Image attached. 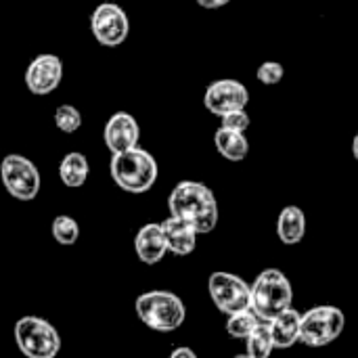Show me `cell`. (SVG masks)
Returning a JSON list of instances; mask_svg holds the SVG:
<instances>
[{
  "mask_svg": "<svg viewBox=\"0 0 358 358\" xmlns=\"http://www.w3.org/2000/svg\"><path fill=\"white\" fill-rule=\"evenodd\" d=\"M170 216L189 222L199 235L212 233L218 224V201L210 187L197 180L178 182L168 199Z\"/></svg>",
  "mask_w": 358,
  "mask_h": 358,
  "instance_id": "6da1fadb",
  "label": "cell"
},
{
  "mask_svg": "<svg viewBox=\"0 0 358 358\" xmlns=\"http://www.w3.org/2000/svg\"><path fill=\"white\" fill-rule=\"evenodd\" d=\"M109 172H111L113 182L122 191L141 195V193H147L155 185L159 168H157L155 157L149 151L136 147L126 153L113 155L109 164Z\"/></svg>",
  "mask_w": 358,
  "mask_h": 358,
  "instance_id": "7a4b0ae2",
  "label": "cell"
},
{
  "mask_svg": "<svg viewBox=\"0 0 358 358\" xmlns=\"http://www.w3.org/2000/svg\"><path fill=\"white\" fill-rule=\"evenodd\" d=\"M250 287H252L250 308L262 323H271L277 315L292 308L294 289L289 279L279 268L262 271Z\"/></svg>",
  "mask_w": 358,
  "mask_h": 358,
  "instance_id": "3957f363",
  "label": "cell"
},
{
  "mask_svg": "<svg viewBox=\"0 0 358 358\" xmlns=\"http://www.w3.org/2000/svg\"><path fill=\"white\" fill-rule=\"evenodd\" d=\"M136 315L138 319L153 331L159 334H170L176 331L185 319H187V308L185 302L166 289H155L147 292L136 298Z\"/></svg>",
  "mask_w": 358,
  "mask_h": 358,
  "instance_id": "277c9868",
  "label": "cell"
},
{
  "mask_svg": "<svg viewBox=\"0 0 358 358\" xmlns=\"http://www.w3.org/2000/svg\"><path fill=\"white\" fill-rule=\"evenodd\" d=\"M13 334L17 348L25 358H55L61 350V336L46 319L21 317Z\"/></svg>",
  "mask_w": 358,
  "mask_h": 358,
  "instance_id": "5b68a950",
  "label": "cell"
},
{
  "mask_svg": "<svg viewBox=\"0 0 358 358\" xmlns=\"http://www.w3.org/2000/svg\"><path fill=\"white\" fill-rule=\"evenodd\" d=\"M346 327V317L338 306H315L302 315L300 342L310 348H323L336 342Z\"/></svg>",
  "mask_w": 358,
  "mask_h": 358,
  "instance_id": "8992f818",
  "label": "cell"
},
{
  "mask_svg": "<svg viewBox=\"0 0 358 358\" xmlns=\"http://www.w3.org/2000/svg\"><path fill=\"white\" fill-rule=\"evenodd\" d=\"M0 178L8 195L19 201H31L40 193V172L34 162L23 155H6L0 164Z\"/></svg>",
  "mask_w": 358,
  "mask_h": 358,
  "instance_id": "52a82bcc",
  "label": "cell"
},
{
  "mask_svg": "<svg viewBox=\"0 0 358 358\" xmlns=\"http://www.w3.org/2000/svg\"><path fill=\"white\" fill-rule=\"evenodd\" d=\"M208 292L214 306L227 317L250 308L252 287L250 283H245L241 277L233 273H224V271L212 273L208 279Z\"/></svg>",
  "mask_w": 358,
  "mask_h": 358,
  "instance_id": "ba28073f",
  "label": "cell"
},
{
  "mask_svg": "<svg viewBox=\"0 0 358 358\" xmlns=\"http://www.w3.org/2000/svg\"><path fill=\"white\" fill-rule=\"evenodd\" d=\"M90 31L94 40L103 46H120L130 31V21L126 10L113 2H101L90 15Z\"/></svg>",
  "mask_w": 358,
  "mask_h": 358,
  "instance_id": "9c48e42d",
  "label": "cell"
},
{
  "mask_svg": "<svg viewBox=\"0 0 358 358\" xmlns=\"http://www.w3.org/2000/svg\"><path fill=\"white\" fill-rule=\"evenodd\" d=\"M248 103H250V90L239 80H233V78L212 82L203 94L206 109L218 117L237 109H245Z\"/></svg>",
  "mask_w": 358,
  "mask_h": 358,
  "instance_id": "30bf717a",
  "label": "cell"
},
{
  "mask_svg": "<svg viewBox=\"0 0 358 358\" xmlns=\"http://www.w3.org/2000/svg\"><path fill=\"white\" fill-rule=\"evenodd\" d=\"M63 80V61L57 55H38L25 69V86L31 94L44 96L59 88Z\"/></svg>",
  "mask_w": 358,
  "mask_h": 358,
  "instance_id": "8fae6325",
  "label": "cell"
},
{
  "mask_svg": "<svg viewBox=\"0 0 358 358\" xmlns=\"http://www.w3.org/2000/svg\"><path fill=\"white\" fill-rule=\"evenodd\" d=\"M103 138H105V145L111 151V155L136 149L138 147V138H141L138 122L128 111H115L107 120V124H105Z\"/></svg>",
  "mask_w": 358,
  "mask_h": 358,
  "instance_id": "7c38bea8",
  "label": "cell"
},
{
  "mask_svg": "<svg viewBox=\"0 0 358 358\" xmlns=\"http://www.w3.org/2000/svg\"><path fill=\"white\" fill-rule=\"evenodd\" d=\"M162 224V233H164V239H166V245H168V252L176 254V256H189L195 252V245H197V231L180 220V218H166Z\"/></svg>",
  "mask_w": 358,
  "mask_h": 358,
  "instance_id": "4fadbf2b",
  "label": "cell"
},
{
  "mask_svg": "<svg viewBox=\"0 0 358 358\" xmlns=\"http://www.w3.org/2000/svg\"><path fill=\"white\" fill-rule=\"evenodd\" d=\"M134 250H136L138 260L145 262V264H157V262H162L164 256H166V252H168V245H166V239H164V233H162V224L159 222L145 224L136 233Z\"/></svg>",
  "mask_w": 358,
  "mask_h": 358,
  "instance_id": "5bb4252c",
  "label": "cell"
},
{
  "mask_svg": "<svg viewBox=\"0 0 358 358\" xmlns=\"http://www.w3.org/2000/svg\"><path fill=\"white\" fill-rule=\"evenodd\" d=\"M300 321H302V315L296 308H287L268 323L273 344L277 350H287L300 342Z\"/></svg>",
  "mask_w": 358,
  "mask_h": 358,
  "instance_id": "9a60e30c",
  "label": "cell"
},
{
  "mask_svg": "<svg viewBox=\"0 0 358 358\" xmlns=\"http://www.w3.org/2000/svg\"><path fill=\"white\" fill-rule=\"evenodd\" d=\"M277 235L285 245H298L306 235V216L298 206H285L277 218Z\"/></svg>",
  "mask_w": 358,
  "mask_h": 358,
  "instance_id": "2e32d148",
  "label": "cell"
},
{
  "mask_svg": "<svg viewBox=\"0 0 358 358\" xmlns=\"http://www.w3.org/2000/svg\"><path fill=\"white\" fill-rule=\"evenodd\" d=\"M214 145H216L218 153L229 162H243L250 153V141H248L245 132L218 128L214 134Z\"/></svg>",
  "mask_w": 358,
  "mask_h": 358,
  "instance_id": "e0dca14e",
  "label": "cell"
},
{
  "mask_svg": "<svg viewBox=\"0 0 358 358\" xmlns=\"http://www.w3.org/2000/svg\"><path fill=\"white\" fill-rule=\"evenodd\" d=\"M88 174H90V166H88V159H86L84 153L71 151L59 164V178L69 189L82 187L86 182Z\"/></svg>",
  "mask_w": 358,
  "mask_h": 358,
  "instance_id": "ac0fdd59",
  "label": "cell"
},
{
  "mask_svg": "<svg viewBox=\"0 0 358 358\" xmlns=\"http://www.w3.org/2000/svg\"><path fill=\"white\" fill-rule=\"evenodd\" d=\"M262 321L252 313V308L235 313L227 319V334L235 340H248Z\"/></svg>",
  "mask_w": 358,
  "mask_h": 358,
  "instance_id": "d6986e66",
  "label": "cell"
},
{
  "mask_svg": "<svg viewBox=\"0 0 358 358\" xmlns=\"http://www.w3.org/2000/svg\"><path fill=\"white\" fill-rule=\"evenodd\" d=\"M245 342H248V355L252 358H271L273 350H275L268 323H260L256 327V331Z\"/></svg>",
  "mask_w": 358,
  "mask_h": 358,
  "instance_id": "ffe728a7",
  "label": "cell"
},
{
  "mask_svg": "<svg viewBox=\"0 0 358 358\" xmlns=\"http://www.w3.org/2000/svg\"><path fill=\"white\" fill-rule=\"evenodd\" d=\"M52 237L59 245H73L80 237V227L71 216H57L52 220Z\"/></svg>",
  "mask_w": 358,
  "mask_h": 358,
  "instance_id": "44dd1931",
  "label": "cell"
},
{
  "mask_svg": "<svg viewBox=\"0 0 358 358\" xmlns=\"http://www.w3.org/2000/svg\"><path fill=\"white\" fill-rule=\"evenodd\" d=\"M55 124L61 132L73 134L82 126V113L73 105H59L55 111Z\"/></svg>",
  "mask_w": 358,
  "mask_h": 358,
  "instance_id": "7402d4cb",
  "label": "cell"
},
{
  "mask_svg": "<svg viewBox=\"0 0 358 358\" xmlns=\"http://www.w3.org/2000/svg\"><path fill=\"white\" fill-rule=\"evenodd\" d=\"M283 76H285V67L279 61H264L256 71L258 82H262L264 86H277L283 80Z\"/></svg>",
  "mask_w": 358,
  "mask_h": 358,
  "instance_id": "603a6c76",
  "label": "cell"
},
{
  "mask_svg": "<svg viewBox=\"0 0 358 358\" xmlns=\"http://www.w3.org/2000/svg\"><path fill=\"white\" fill-rule=\"evenodd\" d=\"M220 120H222L220 128H227V130H235V132H245V130L250 128V124H252V120H250V113H248L245 109H237V111H231V113L222 115Z\"/></svg>",
  "mask_w": 358,
  "mask_h": 358,
  "instance_id": "cb8c5ba5",
  "label": "cell"
},
{
  "mask_svg": "<svg viewBox=\"0 0 358 358\" xmlns=\"http://www.w3.org/2000/svg\"><path fill=\"white\" fill-rule=\"evenodd\" d=\"M170 358H197V355H195L191 348H187V346H180V348H176V350L170 355Z\"/></svg>",
  "mask_w": 358,
  "mask_h": 358,
  "instance_id": "d4e9b609",
  "label": "cell"
},
{
  "mask_svg": "<svg viewBox=\"0 0 358 358\" xmlns=\"http://www.w3.org/2000/svg\"><path fill=\"white\" fill-rule=\"evenodd\" d=\"M229 2L231 0H197V4L203 6V8H220V6H224Z\"/></svg>",
  "mask_w": 358,
  "mask_h": 358,
  "instance_id": "484cf974",
  "label": "cell"
},
{
  "mask_svg": "<svg viewBox=\"0 0 358 358\" xmlns=\"http://www.w3.org/2000/svg\"><path fill=\"white\" fill-rule=\"evenodd\" d=\"M352 155H355V159L358 162V134L352 138Z\"/></svg>",
  "mask_w": 358,
  "mask_h": 358,
  "instance_id": "4316f807",
  "label": "cell"
},
{
  "mask_svg": "<svg viewBox=\"0 0 358 358\" xmlns=\"http://www.w3.org/2000/svg\"><path fill=\"white\" fill-rule=\"evenodd\" d=\"M233 358H252L250 355H237V357H233Z\"/></svg>",
  "mask_w": 358,
  "mask_h": 358,
  "instance_id": "83f0119b",
  "label": "cell"
}]
</instances>
